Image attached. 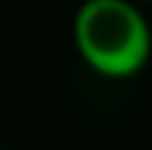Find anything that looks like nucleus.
<instances>
[{
	"label": "nucleus",
	"mask_w": 152,
	"mask_h": 150,
	"mask_svg": "<svg viewBox=\"0 0 152 150\" xmlns=\"http://www.w3.org/2000/svg\"><path fill=\"white\" fill-rule=\"evenodd\" d=\"M73 45L93 74L130 79L149 65L152 28L132 0H85L73 14Z\"/></svg>",
	"instance_id": "1"
},
{
	"label": "nucleus",
	"mask_w": 152,
	"mask_h": 150,
	"mask_svg": "<svg viewBox=\"0 0 152 150\" xmlns=\"http://www.w3.org/2000/svg\"><path fill=\"white\" fill-rule=\"evenodd\" d=\"M0 150H6V147H0Z\"/></svg>",
	"instance_id": "2"
},
{
	"label": "nucleus",
	"mask_w": 152,
	"mask_h": 150,
	"mask_svg": "<svg viewBox=\"0 0 152 150\" xmlns=\"http://www.w3.org/2000/svg\"><path fill=\"white\" fill-rule=\"evenodd\" d=\"M132 3H135V0H132Z\"/></svg>",
	"instance_id": "3"
}]
</instances>
